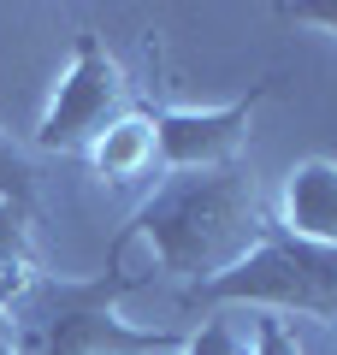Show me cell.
<instances>
[{
  "mask_svg": "<svg viewBox=\"0 0 337 355\" xmlns=\"http://www.w3.org/2000/svg\"><path fill=\"white\" fill-rule=\"evenodd\" d=\"M266 231H273V214H266L254 172L249 166H213V172H172L137 207V219L112 237V249H130L142 237L160 272L201 291L219 272H231L243 254L261 249Z\"/></svg>",
  "mask_w": 337,
  "mask_h": 355,
  "instance_id": "obj_1",
  "label": "cell"
},
{
  "mask_svg": "<svg viewBox=\"0 0 337 355\" xmlns=\"http://www.w3.org/2000/svg\"><path fill=\"white\" fill-rule=\"evenodd\" d=\"M119 261H125V249H112L107 272H95V279L42 272L30 296L12 308V349L6 355H178L184 331L130 326L119 314V302L137 291V279Z\"/></svg>",
  "mask_w": 337,
  "mask_h": 355,
  "instance_id": "obj_2",
  "label": "cell"
},
{
  "mask_svg": "<svg viewBox=\"0 0 337 355\" xmlns=\"http://www.w3.org/2000/svg\"><path fill=\"white\" fill-rule=\"evenodd\" d=\"M189 308H254V314H308V320H337V249L296 243L284 231H266L261 249L243 254L231 272L184 296Z\"/></svg>",
  "mask_w": 337,
  "mask_h": 355,
  "instance_id": "obj_3",
  "label": "cell"
},
{
  "mask_svg": "<svg viewBox=\"0 0 337 355\" xmlns=\"http://www.w3.org/2000/svg\"><path fill=\"white\" fill-rule=\"evenodd\" d=\"M125 113H137V107H130L125 65L107 53V42H101L95 30H77V53L60 71V83H53V95H48V107H42L30 142H36L42 154H89V142L107 125H119Z\"/></svg>",
  "mask_w": 337,
  "mask_h": 355,
  "instance_id": "obj_4",
  "label": "cell"
},
{
  "mask_svg": "<svg viewBox=\"0 0 337 355\" xmlns=\"http://www.w3.org/2000/svg\"><path fill=\"white\" fill-rule=\"evenodd\" d=\"M261 101H266V83H254L243 101H225V107H160V113H148L154 119V160L166 172L237 166V148L249 142Z\"/></svg>",
  "mask_w": 337,
  "mask_h": 355,
  "instance_id": "obj_5",
  "label": "cell"
},
{
  "mask_svg": "<svg viewBox=\"0 0 337 355\" xmlns=\"http://www.w3.org/2000/svg\"><path fill=\"white\" fill-rule=\"evenodd\" d=\"M284 237L296 243H320V249H337V160H302L290 166L284 190H278V219Z\"/></svg>",
  "mask_w": 337,
  "mask_h": 355,
  "instance_id": "obj_6",
  "label": "cell"
},
{
  "mask_svg": "<svg viewBox=\"0 0 337 355\" xmlns=\"http://www.w3.org/2000/svg\"><path fill=\"white\" fill-rule=\"evenodd\" d=\"M89 166L107 184H137L154 172V119L148 113H125L119 125H107L89 142Z\"/></svg>",
  "mask_w": 337,
  "mask_h": 355,
  "instance_id": "obj_7",
  "label": "cell"
},
{
  "mask_svg": "<svg viewBox=\"0 0 337 355\" xmlns=\"http://www.w3.org/2000/svg\"><path fill=\"white\" fill-rule=\"evenodd\" d=\"M36 214L30 207H6L0 202V314H12L18 302L30 296V284L42 279L36 261Z\"/></svg>",
  "mask_w": 337,
  "mask_h": 355,
  "instance_id": "obj_8",
  "label": "cell"
},
{
  "mask_svg": "<svg viewBox=\"0 0 337 355\" xmlns=\"http://www.w3.org/2000/svg\"><path fill=\"white\" fill-rule=\"evenodd\" d=\"M0 202L36 214V172H30V154H24V142H12L6 130H0Z\"/></svg>",
  "mask_w": 337,
  "mask_h": 355,
  "instance_id": "obj_9",
  "label": "cell"
},
{
  "mask_svg": "<svg viewBox=\"0 0 337 355\" xmlns=\"http://www.w3.org/2000/svg\"><path fill=\"white\" fill-rule=\"evenodd\" d=\"M178 355H249V331H243L231 314H207L201 331H189Z\"/></svg>",
  "mask_w": 337,
  "mask_h": 355,
  "instance_id": "obj_10",
  "label": "cell"
},
{
  "mask_svg": "<svg viewBox=\"0 0 337 355\" xmlns=\"http://www.w3.org/2000/svg\"><path fill=\"white\" fill-rule=\"evenodd\" d=\"M249 355H302V338L284 314H249Z\"/></svg>",
  "mask_w": 337,
  "mask_h": 355,
  "instance_id": "obj_11",
  "label": "cell"
},
{
  "mask_svg": "<svg viewBox=\"0 0 337 355\" xmlns=\"http://www.w3.org/2000/svg\"><path fill=\"white\" fill-rule=\"evenodd\" d=\"M12 349V314H0V355Z\"/></svg>",
  "mask_w": 337,
  "mask_h": 355,
  "instance_id": "obj_12",
  "label": "cell"
}]
</instances>
